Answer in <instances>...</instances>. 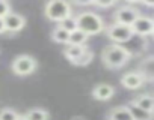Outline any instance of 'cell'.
I'll use <instances>...</instances> for the list:
<instances>
[{
	"label": "cell",
	"instance_id": "cell-1",
	"mask_svg": "<svg viewBox=\"0 0 154 120\" xmlns=\"http://www.w3.org/2000/svg\"><path fill=\"white\" fill-rule=\"evenodd\" d=\"M131 56V51L124 45L110 44L101 51V62L107 69H121L130 62Z\"/></svg>",
	"mask_w": 154,
	"mask_h": 120
},
{
	"label": "cell",
	"instance_id": "cell-2",
	"mask_svg": "<svg viewBox=\"0 0 154 120\" xmlns=\"http://www.w3.org/2000/svg\"><path fill=\"white\" fill-rule=\"evenodd\" d=\"M74 18H75V23H77V29H79L80 32H83L85 35H88V36L100 35L106 29L104 20L92 11H82Z\"/></svg>",
	"mask_w": 154,
	"mask_h": 120
},
{
	"label": "cell",
	"instance_id": "cell-3",
	"mask_svg": "<svg viewBox=\"0 0 154 120\" xmlns=\"http://www.w3.org/2000/svg\"><path fill=\"white\" fill-rule=\"evenodd\" d=\"M44 14L47 20L53 23H60L72 15V6L68 2H63V0H51V2L45 3Z\"/></svg>",
	"mask_w": 154,
	"mask_h": 120
},
{
	"label": "cell",
	"instance_id": "cell-4",
	"mask_svg": "<svg viewBox=\"0 0 154 120\" xmlns=\"http://www.w3.org/2000/svg\"><path fill=\"white\" fill-rule=\"evenodd\" d=\"M11 69L15 75L18 77H27L32 75L36 69H38V60L35 57H32L30 54H20L17 56L12 63H11Z\"/></svg>",
	"mask_w": 154,
	"mask_h": 120
},
{
	"label": "cell",
	"instance_id": "cell-5",
	"mask_svg": "<svg viewBox=\"0 0 154 120\" xmlns=\"http://www.w3.org/2000/svg\"><path fill=\"white\" fill-rule=\"evenodd\" d=\"M104 33L113 44H118V45L130 42L134 36L130 26H122V24H116V23H112V24L106 26Z\"/></svg>",
	"mask_w": 154,
	"mask_h": 120
},
{
	"label": "cell",
	"instance_id": "cell-6",
	"mask_svg": "<svg viewBox=\"0 0 154 120\" xmlns=\"http://www.w3.org/2000/svg\"><path fill=\"white\" fill-rule=\"evenodd\" d=\"M140 15L139 9L130 5L121 6L113 12V23L116 24H122V26H131L134 23V20Z\"/></svg>",
	"mask_w": 154,
	"mask_h": 120
},
{
	"label": "cell",
	"instance_id": "cell-7",
	"mask_svg": "<svg viewBox=\"0 0 154 120\" xmlns=\"http://www.w3.org/2000/svg\"><path fill=\"white\" fill-rule=\"evenodd\" d=\"M133 35H137V36H151L154 33V20L151 17H146V15H139L134 23L130 26Z\"/></svg>",
	"mask_w": 154,
	"mask_h": 120
},
{
	"label": "cell",
	"instance_id": "cell-8",
	"mask_svg": "<svg viewBox=\"0 0 154 120\" xmlns=\"http://www.w3.org/2000/svg\"><path fill=\"white\" fill-rule=\"evenodd\" d=\"M148 83V80L145 78V75L140 71H131V72H125L121 77V84L122 87L128 89V90H137L142 86H145Z\"/></svg>",
	"mask_w": 154,
	"mask_h": 120
},
{
	"label": "cell",
	"instance_id": "cell-9",
	"mask_svg": "<svg viewBox=\"0 0 154 120\" xmlns=\"http://www.w3.org/2000/svg\"><path fill=\"white\" fill-rule=\"evenodd\" d=\"M3 24H5V30L8 33H17L20 30L24 29L26 26V18L17 12H11L3 18Z\"/></svg>",
	"mask_w": 154,
	"mask_h": 120
},
{
	"label": "cell",
	"instance_id": "cell-10",
	"mask_svg": "<svg viewBox=\"0 0 154 120\" xmlns=\"http://www.w3.org/2000/svg\"><path fill=\"white\" fill-rule=\"evenodd\" d=\"M113 95H115V87L112 84L101 83V84H97L92 89V96L97 101H109V99H112Z\"/></svg>",
	"mask_w": 154,
	"mask_h": 120
},
{
	"label": "cell",
	"instance_id": "cell-11",
	"mask_svg": "<svg viewBox=\"0 0 154 120\" xmlns=\"http://www.w3.org/2000/svg\"><path fill=\"white\" fill-rule=\"evenodd\" d=\"M136 107L148 111V113H154V99L151 96V93H142V95H137L133 101H131Z\"/></svg>",
	"mask_w": 154,
	"mask_h": 120
},
{
	"label": "cell",
	"instance_id": "cell-12",
	"mask_svg": "<svg viewBox=\"0 0 154 120\" xmlns=\"http://www.w3.org/2000/svg\"><path fill=\"white\" fill-rule=\"evenodd\" d=\"M86 50H89L88 45H69V44H68V45H65V48H63V56L72 63L74 60L79 59Z\"/></svg>",
	"mask_w": 154,
	"mask_h": 120
},
{
	"label": "cell",
	"instance_id": "cell-13",
	"mask_svg": "<svg viewBox=\"0 0 154 120\" xmlns=\"http://www.w3.org/2000/svg\"><path fill=\"white\" fill-rule=\"evenodd\" d=\"M127 110L131 116V120H152V117H154V113H148V111L136 107L133 102H130L127 105Z\"/></svg>",
	"mask_w": 154,
	"mask_h": 120
},
{
	"label": "cell",
	"instance_id": "cell-14",
	"mask_svg": "<svg viewBox=\"0 0 154 120\" xmlns=\"http://www.w3.org/2000/svg\"><path fill=\"white\" fill-rule=\"evenodd\" d=\"M107 120H131V116L127 110V105H119L112 108L107 113Z\"/></svg>",
	"mask_w": 154,
	"mask_h": 120
},
{
	"label": "cell",
	"instance_id": "cell-15",
	"mask_svg": "<svg viewBox=\"0 0 154 120\" xmlns=\"http://www.w3.org/2000/svg\"><path fill=\"white\" fill-rule=\"evenodd\" d=\"M51 39L56 44H62V45H68L69 41V33L65 32L63 29H60L59 26H54L51 30Z\"/></svg>",
	"mask_w": 154,
	"mask_h": 120
},
{
	"label": "cell",
	"instance_id": "cell-16",
	"mask_svg": "<svg viewBox=\"0 0 154 120\" xmlns=\"http://www.w3.org/2000/svg\"><path fill=\"white\" fill-rule=\"evenodd\" d=\"M24 116L27 117V120H48L50 119V113L44 108H32Z\"/></svg>",
	"mask_w": 154,
	"mask_h": 120
},
{
	"label": "cell",
	"instance_id": "cell-17",
	"mask_svg": "<svg viewBox=\"0 0 154 120\" xmlns=\"http://www.w3.org/2000/svg\"><path fill=\"white\" fill-rule=\"evenodd\" d=\"M88 39H89L88 35H85L83 32H80L79 29H77V30H74L72 33H69V41H68V44H69V45H86Z\"/></svg>",
	"mask_w": 154,
	"mask_h": 120
},
{
	"label": "cell",
	"instance_id": "cell-18",
	"mask_svg": "<svg viewBox=\"0 0 154 120\" xmlns=\"http://www.w3.org/2000/svg\"><path fill=\"white\" fill-rule=\"evenodd\" d=\"M92 60H94V54H92V51H91V50H86L79 59L74 60L72 65H74V66H88V65L92 62Z\"/></svg>",
	"mask_w": 154,
	"mask_h": 120
},
{
	"label": "cell",
	"instance_id": "cell-19",
	"mask_svg": "<svg viewBox=\"0 0 154 120\" xmlns=\"http://www.w3.org/2000/svg\"><path fill=\"white\" fill-rule=\"evenodd\" d=\"M56 26H59L60 29H63V30H65V32H68V33H72L74 30H77V23H75V18H74V15H71V17L65 18L63 21L57 23Z\"/></svg>",
	"mask_w": 154,
	"mask_h": 120
},
{
	"label": "cell",
	"instance_id": "cell-20",
	"mask_svg": "<svg viewBox=\"0 0 154 120\" xmlns=\"http://www.w3.org/2000/svg\"><path fill=\"white\" fill-rule=\"evenodd\" d=\"M145 78L148 80V83L152 80V57L149 56L148 59H145V62H142V71H140Z\"/></svg>",
	"mask_w": 154,
	"mask_h": 120
},
{
	"label": "cell",
	"instance_id": "cell-21",
	"mask_svg": "<svg viewBox=\"0 0 154 120\" xmlns=\"http://www.w3.org/2000/svg\"><path fill=\"white\" fill-rule=\"evenodd\" d=\"M18 113L14 108H3L0 110V120H17Z\"/></svg>",
	"mask_w": 154,
	"mask_h": 120
},
{
	"label": "cell",
	"instance_id": "cell-22",
	"mask_svg": "<svg viewBox=\"0 0 154 120\" xmlns=\"http://www.w3.org/2000/svg\"><path fill=\"white\" fill-rule=\"evenodd\" d=\"M11 5L8 2H5V0H0V20H3L8 14H11Z\"/></svg>",
	"mask_w": 154,
	"mask_h": 120
},
{
	"label": "cell",
	"instance_id": "cell-23",
	"mask_svg": "<svg viewBox=\"0 0 154 120\" xmlns=\"http://www.w3.org/2000/svg\"><path fill=\"white\" fill-rule=\"evenodd\" d=\"M92 5L97 8H112L116 5V2L115 0H94Z\"/></svg>",
	"mask_w": 154,
	"mask_h": 120
},
{
	"label": "cell",
	"instance_id": "cell-24",
	"mask_svg": "<svg viewBox=\"0 0 154 120\" xmlns=\"http://www.w3.org/2000/svg\"><path fill=\"white\" fill-rule=\"evenodd\" d=\"M6 30H5V24H3V20H0V35L2 33H5Z\"/></svg>",
	"mask_w": 154,
	"mask_h": 120
},
{
	"label": "cell",
	"instance_id": "cell-25",
	"mask_svg": "<svg viewBox=\"0 0 154 120\" xmlns=\"http://www.w3.org/2000/svg\"><path fill=\"white\" fill-rule=\"evenodd\" d=\"M71 120H88L86 117H83V116H74Z\"/></svg>",
	"mask_w": 154,
	"mask_h": 120
},
{
	"label": "cell",
	"instance_id": "cell-26",
	"mask_svg": "<svg viewBox=\"0 0 154 120\" xmlns=\"http://www.w3.org/2000/svg\"><path fill=\"white\" fill-rule=\"evenodd\" d=\"M17 120H27V117H26L24 114H18V117H17Z\"/></svg>",
	"mask_w": 154,
	"mask_h": 120
}]
</instances>
